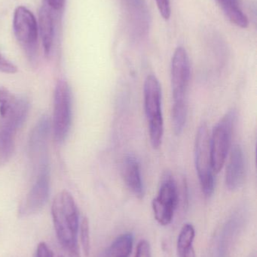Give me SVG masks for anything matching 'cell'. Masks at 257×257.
Wrapping results in <instances>:
<instances>
[{"instance_id":"cell-4","label":"cell","mask_w":257,"mask_h":257,"mask_svg":"<svg viewBox=\"0 0 257 257\" xmlns=\"http://www.w3.org/2000/svg\"><path fill=\"white\" fill-rule=\"evenodd\" d=\"M144 108L149 126V139L152 148H158L164 134V120L161 109V89L158 78L149 75L143 87Z\"/></svg>"},{"instance_id":"cell-13","label":"cell","mask_w":257,"mask_h":257,"mask_svg":"<svg viewBox=\"0 0 257 257\" xmlns=\"http://www.w3.org/2000/svg\"><path fill=\"white\" fill-rule=\"evenodd\" d=\"M245 178V160L240 145H235L231 149L226 172V185L229 190H238L242 186Z\"/></svg>"},{"instance_id":"cell-2","label":"cell","mask_w":257,"mask_h":257,"mask_svg":"<svg viewBox=\"0 0 257 257\" xmlns=\"http://www.w3.org/2000/svg\"><path fill=\"white\" fill-rule=\"evenodd\" d=\"M173 107L172 126L175 134L184 131L188 110V91L190 81V63L188 54L184 47L175 50L170 66Z\"/></svg>"},{"instance_id":"cell-9","label":"cell","mask_w":257,"mask_h":257,"mask_svg":"<svg viewBox=\"0 0 257 257\" xmlns=\"http://www.w3.org/2000/svg\"><path fill=\"white\" fill-rule=\"evenodd\" d=\"M15 38L30 60L36 57L39 28L34 15L24 6L15 9L13 18Z\"/></svg>"},{"instance_id":"cell-25","label":"cell","mask_w":257,"mask_h":257,"mask_svg":"<svg viewBox=\"0 0 257 257\" xmlns=\"http://www.w3.org/2000/svg\"><path fill=\"white\" fill-rule=\"evenodd\" d=\"M59 257H63V256H59Z\"/></svg>"},{"instance_id":"cell-1","label":"cell","mask_w":257,"mask_h":257,"mask_svg":"<svg viewBox=\"0 0 257 257\" xmlns=\"http://www.w3.org/2000/svg\"><path fill=\"white\" fill-rule=\"evenodd\" d=\"M51 214L59 242L69 257H80L78 244L79 214L70 193L63 190L56 196Z\"/></svg>"},{"instance_id":"cell-3","label":"cell","mask_w":257,"mask_h":257,"mask_svg":"<svg viewBox=\"0 0 257 257\" xmlns=\"http://www.w3.org/2000/svg\"><path fill=\"white\" fill-rule=\"evenodd\" d=\"M28 111L29 102L26 98L0 87V152L4 155L13 154L15 136Z\"/></svg>"},{"instance_id":"cell-12","label":"cell","mask_w":257,"mask_h":257,"mask_svg":"<svg viewBox=\"0 0 257 257\" xmlns=\"http://www.w3.org/2000/svg\"><path fill=\"white\" fill-rule=\"evenodd\" d=\"M49 172L35 176V182L20 208V215H32L43 208L49 196Z\"/></svg>"},{"instance_id":"cell-21","label":"cell","mask_w":257,"mask_h":257,"mask_svg":"<svg viewBox=\"0 0 257 257\" xmlns=\"http://www.w3.org/2000/svg\"><path fill=\"white\" fill-rule=\"evenodd\" d=\"M134 257H152L151 247L147 241L142 240L139 242Z\"/></svg>"},{"instance_id":"cell-23","label":"cell","mask_w":257,"mask_h":257,"mask_svg":"<svg viewBox=\"0 0 257 257\" xmlns=\"http://www.w3.org/2000/svg\"><path fill=\"white\" fill-rule=\"evenodd\" d=\"M36 257H54L52 250L48 247L45 242L38 244L36 248Z\"/></svg>"},{"instance_id":"cell-24","label":"cell","mask_w":257,"mask_h":257,"mask_svg":"<svg viewBox=\"0 0 257 257\" xmlns=\"http://www.w3.org/2000/svg\"><path fill=\"white\" fill-rule=\"evenodd\" d=\"M45 2L48 7L54 11L61 10L65 4V0H45Z\"/></svg>"},{"instance_id":"cell-17","label":"cell","mask_w":257,"mask_h":257,"mask_svg":"<svg viewBox=\"0 0 257 257\" xmlns=\"http://www.w3.org/2000/svg\"><path fill=\"white\" fill-rule=\"evenodd\" d=\"M196 231L193 225H184L181 229L177 243L178 257H196L195 253L194 244Z\"/></svg>"},{"instance_id":"cell-20","label":"cell","mask_w":257,"mask_h":257,"mask_svg":"<svg viewBox=\"0 0 257 257\" xmlns=\"http://www.w3.org/2000/svg\"><path fill=\"white\" fill-rule=\"evenodd\" d=\"M160 15L164 20H168L172 15L170 0H155Z\"/></svg>"},{"instance_id":"cell-18","label":"cell","mask_w":257,"mask_h":257,"mask_svg":"<svg viewBox=\"0 0 257 257\" xmlns=\"http://www.w3.org/2000/svg\"><path fill=\"white\" fill-rule=\"evenodd\" d=\"M229 21L237 27H242L247 23V18L241 10L238 0H217Z\"/></svg>"},{"instance_id":"cell-7","label":"cell","mask_w":257,"mask_h":257,"mask_svg":"<svg viewBox=\"0 0 257 257\" xmlns=\"http://www.w3.org/2000/svg\"><path fill=\"white\" fill-rule=\"evenodd\" d=\"M72 91L69 84L60 80L56 84L54 96L53 130L54 140L62 143L69 134L72 123Z\"/></svg>"},{"instance_id":"cell-6","label":"cell","mask_w":257,"mask_h":257,"mask_svg":"<svg viewBox=\"0 0 257 257\" xmlns=\"http://www.w3.org/2000/svg\"><path fill=\"white\" fill-rule=\"evenodd\" d=\"M237 117L238 114L235 108L229 110L214 126L212 134L210 135L211 161L215 174L223 169L226 163Z\"/></svg>"},{"instance_id":"cell-14","label":"cell","mask_w":257,"mask_h":257,"mask_svg":"<svg viewBox=\"0 0 257 257\" xmlns=\"http://www.w3.org/2000/svg\"><path fill=\"white\" fill-rule=\"evenodd\" d=\"M122 177L128 188L137 197H143L144 187L138 160L134 155L128 154L124 158L122 168Z\"/></svg>"},{"instance_id":"cell-5","label":"cell","mask_w":257,"mask_h":257,"mask_svg":"<svg viewBox=\"0 0 257 257\" xmlns=\"http://www.w3.org/2000/svg\"><path fill=\"white\" fill-rule=\"evenodd\" d=\"M194 152L195 164L201 188L205 197L210 198L215 188V172L213 169L211 161L209 130L205 123H202L198 130Z\"/></svg>"},{"instance_id":"cell-10","label":"cell","mask_w":257,"mask_h":257,"mask_svg":"<svg viewBox=\"0 0 257 257\" xmlns=\"http://www.w3.org/2000/svg\"><path fill=\"white\" fill-rule=\"evenodd\" d=\"M50 133V120L47 116H42L30 133L28 151L35 176L48 172V142Z\"/></svg>"},{"instance_id":"cell-11","label":"cell","mask_w":257,"mask_h":257,"mask_svg":"<svg viewBox=\"0 0 257 257\" xmlns=\"http://www.w3.org/2000/svg\"><path fill=\"white\" fill-rule=\"evenodd\" d=\"M128 31L133 39L140 40L150 28V15L144 0H122Z\"/></svg>"},{"instance_id":"cell-22","label":"cell","mask_w":257,"mask_h":257,"mask_svg":"<svg viewBox=\"0 0 257 257\" xmlns=\"http://www.w3.org/2000/svg\"><path fill=\"white\" fill-rule=\"evenodd\" d=\"M0 72L6 74H15L18 72V68L12 62L5 58L0 53Z\"/></svg>"},{"instance_id":"cell-8","label":"cell","mask_w":257,"mask_h":257,"mask_svg":"<svg viewBox=\"0 0 257 257\" xmlns=\"http://www.w3.org/2000/svg\"><path fill=\"white\" fill-rule=\"evenodd\" d=\"M179 203V189L170 174L166 173L158 189L156 197L152 201V210L155 220L161 226L172 223Z\"/></svg>"},{"instance_id":"cell-19","label":"cell","mask_w":257,"mask_h":257,"mask_svg":"<svg viewBox=\"0 0 257 257\" xmlns=\"http://www.w3.org/2000/svg\"><path fill=\"white\" fill-rule=\"evenodd\" d=\"M80 239H81V247L86 256L90 253V229H89V222L86 217H84L80 223Z\"/></svg>"},{"instance_id":"cell-16","label":"cell","mask_w":257,"mask_h":257,"mask_svg":"<svg viewBox=\"0 0 257 257\" xmlns=\"http://www.w3.org/2000/svg\"><path fill=\"white\" fill-rule=\"evenodd\" d=\"M134 236L125 233L116 238L98 257H129L132 251Z\"/></svg>"},{"instance_id":"cell-15","label":"cell","mask_w":257,"mask_h":257,"mask_svg":"<svg viewBox=\"0 0 257 257\" xmlns=\"http://www.w3.org/2000/svg\"><path fill=\"white\" fill-rule=\"evenodd\" d=\"M38 28L40 33L44 52L45 55L49 56L54 44V25L51 9L48 6H42L39 10Z\"/></svg>"}]
</instances>
